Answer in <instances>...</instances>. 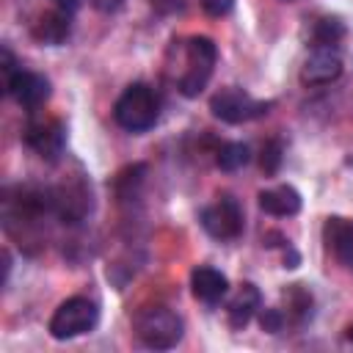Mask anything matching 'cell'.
<instances>
[{"label":"cell","mask_w":353,"mask_h":353,"mask_svg":"<svg viewBox=\"0 0 353 353\" xmlns=\"http://www.w3.org/2000/svg\"><path fill=\"white\" fill-rule=\"evenodd\" d=\"M143 174H146V165H143V163H135V165H127L124 171H119L116 179H113L116 196H119V199H132V196H138V188L143 185Z\"/></svg>","instance_id":"obj_18"},{"label":"cell","mask_w":353,"mask_h":353,"mask_svg":"<svg viewBox=\"0 0 353 353\" xmlns=\"http://www.w3.org/2000/svg\"><path fill=\"white\" fill-rule=\"evenodd\" d=\"M259 325H262V331H268V334H279V331L287 325V317H284L281 309H262V312H259Z\"/></svg>","instance_id":"obj_20"},{"label":"cell","mask_w":353,"mask_h":353,"mask_svg":"<svg viewBox=\"0 0 353 353\" xmlns=\"http://www.w3.org/2000/svg\"><path fill=\"white\" fill-rule=\"evenodd\" d=\"M199 3L210 17H226L234 8V0H199Z\"/></svg>","instance_id":"obj_21"},{"label":"cell","mask_w":353,"mask_h":353,"mask_svg":"<svg viewBox=\"0 0 353 353\" xmlns=\"http://www.w3.org/2000/svg\"><path fill=\"white\" fill-rule=\"evenodd\" d=\"M33 39L39 44H47V47H58L69 39L72 33V14L69 11H61V8H52V11H44L36 22H33Z\"/></svg>","instance_id":"obj_12"},{"label":"cell","mask_w":353,"mask_h":353,"mask_svg":"<svg viewBox=\"0 0 353 353\" xmlns=\"http://www.w3.org/2000/svg\"><path fill=\"white\" fill-rule=\"evenodd\" d=\"M160 116V99L152 85L132 83L121 91V97L113 105V119L127 132H146L157 124Z\"/></svg>","instance_id":"obj_1"},{"label":"cell","mask_w":353,"mask_h":353,"mask_svg":"<svg viewBox=\"0 0 353 353\" xmlns=\"http://www.w3.org/2000/svg\"><path fill=\"white\" fill-rule=\"evenodd\" d=\"M345 336H347V342H353V325L345 328Z\"/></svg>","instance_id":"obj_24"},{"label":"cell","mask_w":353,"mask_h":353,"mask_svg":"<svg viewBox=\"0 0 353 353\" xmlns=\"http://www.w3.org/2000/svg\"><path fill=\"white\" fill-rule=\"evenodd\" d=\"M190 290L193 295L201 301V303H218L229 295V279L218 270V268H210V265H199L193 268L190 273Z\"/></svg>","instance_id":"obj_11"},{"label":"cell","mask_w":353,"mask_h":353,"mask_svg":"<svg viewBox=\"0 0 353 353\" xmlns=\"http://www.w3.org/2000/svg\"><path fill=\"white\" fill-rule=\"evenodd\" d=\"M218 63V47L207 36H190L185 44V72L176 80L182 97H199Z\"/></svg>","instance_id":"obj_2"},{"label":"cell","mask_w":353,"mask_h":353,"mask_svg":"<svg viewBox=\"0 0 353 353\" xmlns=\"http://www.w3.org/2000/svg\"><path fill=\"white\" fill-rule=\"evenodd\" d=\"M281 160H284V146H281V141H279V138L265 141V146H262V152H259V168H262L268 176H273V174L281 168Z\"/></svg>","instance_id":"obj_19"},{"label":"cell","mask_w":353,"mask_h":353,"mask_svg":"<svg viewBox=\"0 0 353 353\" xmlns=\"http://www.w3.org/2000/svg\"><path fill=\"white\" fill-rule=\"evenodd\" d=\"M91 6L97 11H102V14H113V11H119L124 6V0H91Z\"/></svg>","instance_id":"obj_22"},{"label":"cell","mask_w":353,"mask_h":353,"mask_svg":"<svg viewBox=\"0 0 353 353\" xmlns=\"http://www.w3.org/2000/svg\"><path fill=\"white\" fill-rule=\"evenodd\" d=\"M284 317L295 325H306L314 317V298L303 284H290L284 290Z\"/></svg>","instance_id":"obj_15"},{"label":"cell","mask_w":353,"mask_h":353,"mask_svg":"<svg viewBox=\"0 0 353 353\" xmlns=\"http://www.w3.org/2000/svg\"><path fill=\"white\" fill-rule=\"evenodd\" d=\"M25 143L44 160H58L66 146V124L61 119H30L25 127Z\"/></svg>","instance_id":"obj_7"},{"label":"cell","mask_w":353,"mask_h":353,"mask_svg":"<svg viewBox=\"0 0 353 353\" xmlns=\"http://www.w3.org/2000/svg\"><path fill=\"white\" fill-rule=\"evenodd\" d=\"M185 334L182 317L168 306H149L135 317V336L152 350H171Z\"/></svg>","instance_id":"obj_3"},{"label":"cell","mask_w":353,"mask_h":353,"mask_svg":"<svg viewBox=\"0 0 353 353\" xmlns=\"http://www.w3.org/2000/svg\"><path fill=\"white\" fill-rule=\"evenodd\" d=\"M251 160V149L240 141H229V143H221L218 152H215V165L221 171H237L243 168L245 163Z\"/></svg>","instance_id":"obj_16"},{"label":"cell","mask_w":353,"mask_h":353,"mask_svg":"<svg viewBox=\"0 0 353 353\" xmlns=\"http://www.w3.org/2000/svg\"><path fill=\"white\" fill-rule=\"evenodd\" d=\"M259 207L262 212L268 215H276V218H290V215H298L301 212V193L292 188V185H276V188H268V190H259Z\"/></svg>","instance_id":"obj_14"},{"label":"cell","mask_w":353,"mask_h":353,"mask_svg":"<svg viewBox=\"0 0 353 353\" xmlns=\"http://www.w3.org/2000/svg\"><path fill=\"white\" fill-rule=\"evenodd\" d=\"M55 3V8H61V11H69V14H74L77 8H80V3L83 0H52Z\"/></svg>","instance_id":"obj_23"},{"label":"cell","mask_w":353,"mask_h":353,"mask_svg":"<svg viewBox=\"0 0 353 353\" xmlns=\"http://www.w3.org/2000/svg\"><path fill=\"white\" fill-rule=\"evenodd\" d=\"M323 243L334 254V259L353 273V218L331 215L323 223Z\"/></svg>","instance_id":"obj_10"},{"label":"cell","mask_w":353,"mask_h":353,"mask_svg":"<svg viewBox=\"0 0 353 353\" xmlns=\"http://www.w3.org/2000/svg\"><path fill=\"white\" fill-rule=\"evenodd\" d=\"M97 323H99V306L91 298L74 295V298H66L50 317V336L52 339H74V336L94 331Z\"/></svg>","instance_id":"obj_4"},{"label":"cell","mask_w":353,"mask_h":353,"mask_svg":"<svg viewBox=\"0 0 353 353\" xmlns=\"http://www.w3.org/2000/svg\"><path fill=\"white\" fill-rule=\"evenodd\" d=\"M210 110L215 119H221L226 124H245V121L262 119L270 110V102L256 99L237 85H229V88H221L218 94H212Z\"/></svg>","instance_id":"obj_5"},{"label":"cell","mask_w":353,"mask_h":353,"mask_svg":"<svg viewBox=\"0 0 353 353\" xmlns=\"http://www.w3.org/2000/svg\"><path fill=\"white\" fill-rule=\"evenodd\" d=\"M259 309H262V295H259L256 284L243 281V284L234 290V295L229 298V303H226L229 325H232V328H245V325L251 323V317H254Z\"/></svg>","instance_id":"obj_13"},{"label":"cell","mask_w":353,"mask_h":353,"mask_svg":"<svg viewBox=\"0 0 353 353\" xmlns=\"http://www.w3.org/2000/svg\"><path fill=\"white\" fill-rule=\"evenodd\" d=\"M345 39V25L336 17H323L312 28V47H336Z\"/></svg>","instance_id":"obj_17"},{"label":"cell","mask_w":353,"mask_h":353,"mask_svg":"<svg viewBox=\"0 0 353 353\" xmlns=\"http://www.w3.org/2000/svg\"><path fill=\"white\" fill-rule=\"evenodd\" d=\"M199 221L204 226V232L221 243L226 240H237L243 234V207L234 196L223 193L218 196L212 204H207L201 212H199Z\"/></svg>","instance_id":"obj_6"},{"label":"cell","mask_w":353,"mask_h":353,"mask_svg":"<svg viewBox=\"0 0 353 353\" xmlns=\"http://www.w3.org/2000/svg\"><path fill=\"white\" fill-rule=\"evenodd\" d=\"M6 91L8 97H14L17 105H22L25 110H36L50 99V80L39 72L30 69H17L8 80H6Z\"/></svg>","instance_id":"obj_8"},{"label":"cell","mask_w":353,"mask_h":353,"mask_svg":"<svg viewBox=\"0 0 353 353\" xmlns=\"http://www.w3.org/2000/svg\"><path fill=\"white\" fill-rule=\"evenodd\" d=\"M339 74H342V55L336 52V47H314L301 66L303 85H328L339 80Z\"/></svg>","instance_id":"obj_9"}]
</instances>
